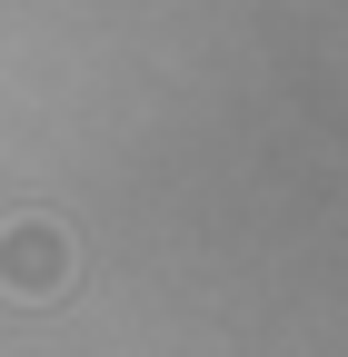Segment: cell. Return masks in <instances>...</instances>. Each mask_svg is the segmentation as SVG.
I'll return each instance as SVG.
<instances>
[{
    "instance_id": "6da1fadb",
    "label": "cell",
    "mask_w": 348,
    "mask_h": 357,
    "mask_svg": "<svg viewBox=\"0 0 348 357\" xmlns=\"http://www.w3.org/2000/svg\"><path fill=\"white\" fill-rule=\"evenodd\" d=\"M80 278V248L50 208H20V218H0V298L10 307H60Z\"/></svg>"
}]
</instances>
